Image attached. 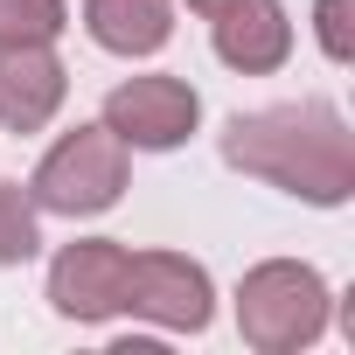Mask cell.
<instances>
[{
    "mask_svg": "<svg viewBox=\"0 0 355 355\" xmlns=\"http://www.w3.org/2000/svg\"><path fill=\"white\" fill-rule=\"evenodd\" d=\"M223 160L237 174H258V182L313 202V209H341L355 196V132L327 98L237 112L223 125Z\"/></svg>",
    "mask_w": 355,
    "mask_h": 355,
    "instance_id": "6da1fadb",
    "label": "cell"
},
{
    "mask_svg": "<svg viewBox=\"0 0 355 355\" xmlns=\"http://www.w3.org/2000/svg\"><path fill=\"white\" fill-rule=\"evenodd\" d=\"M237 334L258 355H300L327 334V279L300 258H265L237 286Z\"/></svg>",
    "mask_w": 355,
    "mask_h": 355,
    "instance_id": "7a4b0ae2",
    "label": "cell"
},
{
    "mask_svg": "<svg viewBox=\"0 0 355 355\" xmlns=\"http://www.w3.org/2000/svg\"><path fill=\"white\" fill-rule=\"evenodd\" d=\"M125 196V139L98 119V125H77L63 132L42 167H35V182H28V202L49 209V216H98Z\"/></svg>",
    "mask_w": 355,
    "mask_h": 355,
    "instance_id": "3957f363",
    "label": "cell"
},
{
    "mask_svg": "<svg viewBox=\"0 0 355 355\" xmlns=\"http://www.w3.org/2000/svg\"><path fill=\"white\" fill-rule=\"evenodd\" d=\"M125 313L160 320L174 334H202L209 313H216V286L182 251H132L125 258Z\"/></svg>",
    "mask_w": 355,
    "mask_h": 355,
    "instance_id": "277c9868",
    "label": "cell"
},
{
    "mask_svg": "<svg viewBox=\"0 0 355 355\" xmlns=\"http://www.w3.org/2000/svg\"><path fill=\"white\" fill-rule=\"evenodd\" d=\"M196 119H202V98L182 84V77H125V84H112V98H105V125L125 139V146H139V153H167V146H182L189 132H196Z\"/></svg>",
    "mask_w": 355,
    "mask_h": 355,
    "instance_id": "5b68a950",
    "label": "cell"
},
{
    "mask_svg": "<svg viewBox=\"0 0 355 355\" xmlns=\"http://www.w3.org/2000/svg\"><path fill=\"white\" fill-rule=\"evenodd\" d=\"M125 258L132 251L112 244V237L63 244L56 265H49V306L63 320H112V313H125Z\"/></svg>",
    "mask_w": 355,
    "mask_h": 355,
    "instance_id": "8992f818",
    "label": "cell"
},
{
    "mask_svg": "<svg viewBox=\"0 0 355 355\" xmlns=\"http://www.w3.org/2000/svg\"><path fill=\"white\" fill-rule=\"evenodd\" d=\"M63 91H70V70L56 63L49 42L0 49V125H8V132H42L56 119Z\"/></svg>",
    "mask_w": 355,
    "mask_h": 355,
    "instance_id": "52a82bcc",
    "label": "cell"
},
{
    "mask_svg": "<svg viewBox=\"0 0 355 355\" xmlns=\"http://www.w3.org/2000/svg\"><path fill=\"white\" fill-rule=\"evenodd\" d=\"M209 21H216V56L244 77H265L293 56V21H286L279 0H230Z\"/></svg>",
    "mask_w": 355,
    "mask_h": 355,
    "instance_id": "ba28073f",
    "label": "cell"
},
{
    "mask_svg": "<svg viewBox=\"0 0 355 355\" xmlns=\"http://www.w3.org/2000/svg\"><path fill=\"white\" fill-rule=\"evenodd\" d=\"M84 28L112 56H153L174 35V0H84Z\"/></svg>",
    "mask_w": 355,
    "mask_h": 355,
    "instance_id": "9c48e42d",
    "label": "cell"
},
{
    "mask_svg": "<svg viewBox=\"0 0 355 355\" xmlns=\"http://www.w3.org/2000/svg\"><path fill=\"white\" fill-rule=\"evenodd\" d=\"M70 28L63 0H0V49H21V42H56Z\"/></svg>",
    "mask_w": 355,
    "mask_h": 355,
    "instance_id": "30bf717a",
    "label": "cell"
},
{
    "mask_svg": "<svg viewBox=\"0 0 355 355\" xmlns=\"http://www.w3.org/2000/svg\"><path fill=\"white\" fill-rule=\"evenodd\" d=\"M35 202H28V189H15V182H0V265H28L35 258Z\"/></svg>",
    "mask_w": 355,
    "mask_h": 355,
    "instance_id": "8fae6325",
    "label": "cell"
},
{
    "mask_svg": "<svg viewBox=\"0 0 355 355\" xmlns=\"http://www.w3.org/2000/svg\"><path fill=\"white\" fill-rule=\"evenodd\" d=\"M313 28H320V49H327L334 63H348V56H355V0H320V8H313Z\"/></svg>",
    "mask_w": 355,
    "mask_h": 355,
    "instance_id": "7c38bea8",
    "label": "cell"
},
{
    "mask_svg": "<svg viewBox=\"0 0 355 355\" xmlns=\"http://www.w3.org/2000/svg\"><path fill=\"white\" fill-rule=\"evenodd\" d=\"M189 8H196V15H216V8H230V0H189Z\"/></svg>",
    "mask_w": 355,
    "mask_h": 355,
    "instance_id": "4fadbf2b",
    "label": "cell"
}]
</instances>
